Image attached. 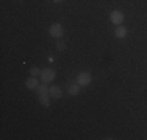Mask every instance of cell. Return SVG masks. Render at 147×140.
<instances>
[{"label": "cell", "instance_id": "obj_2", "mask_svg": "<svg viewBox=\"0 0 147 140\" xmlns=\"http://www.w3.org/2000/svg\"><path fill=\"white\" fill-rule=\"evenodd\" d=\"M41 81L45 83V84H50L53 81L55 78H57V72H55L53 69H44L42 72H41Z\"/></svg>", "mask_w": 147, "mask_h": 140}, {"label": "cell", "instance_id": "obj_8", "mask_svg": "<svg viewBox=\"0 0 147 140\" xmlns=\"http://www.w3.org/2000/svg\"><path fill=\"white\" fill-rule=\"evenodd\" d=\"M80 90H82V86H80L78 83H75V84H71V86H69L67 92H69V95H71V97H77L80 93Z\"/></svg>", "mask_w": 147, "mask_h": 140}, {"label": "cell", "instance_id": "obj_12", "mask_svg": "<svg viewBox=\"0 0 147 140\" xmlns=\"http://www.w3.org/2000/svg\"><path fill=\"white\" fill-rule=\"evenodd\" d=\"M57 50H59V51H64V50H66V44H64L61 39L57 41Z\"/></svg>", "mask_w": 147, "mask_h": 140}, {"label": "cell", "instance_id": "obj_7", "mask_svg": "<svg viewBox=\"0 0 147 140\" xmlns=\"http://www.w3.org/2000/svg\"><path fill=\"white\" fill-rule=\"evenodd\" d=\"M127 34H128V30L124 25H117L116 28H114V36H116L117 39H125Z\"/></svg>", "mask_w": 147, "mask_h": 140}, {"label": "cell", "instance_id": "obj_3", "mask_svg": "<svg viewBox=\"0 0 147 140\" xmlns=\"http://www.w3.org/2000/svg\"><path fill=\"white\" fill-rule=\"evenodd\" d=\"M77 83L82 87L89 86V84L92 83V75H91L89 72H80L78 75H77Z\"/></svg>", "mask_w": 147, "mask_h": 140}, {"label": "cell", "instance_id": "obj_1", "mask_svg": "<svg viewBox=\"0 0 147 140\" xmlns=\"http://www.w3.org/2000/svg\"><path fill=\"white\" fill-rule=\"evenodd\" d=\"M49 34L52 37H55V39H61L63 34H64V28H63L61 23H52L49 27Z\"/></svg>", "mask_w": 147, "mask_h": 140}, {"label": "cell", "instance_id": "obj_10", "mask_svg": "<svg viewBox=\"0 0 147 140\" xmlns=\"http://www.w3.org/2000/svg\"><path fill=\"white\" fill-rule=\"evenodd\" d=\"M50 95H39V103L42 104L44 107H49L50 106Z\"/></svg>", "mask_w": 147, "mask_h": 140}, {"label": "cell", "instance_id": "obj_11", "mask_svg": "<svg viewBox=\"0 0 147 140\" xmlns=\"http://www.w3.org/2000/svg\"><path fill=\"white\" fill-rule=\"evenodd\" d=\"M41 72H42V70L38 69V67H31L30 69V75L31 76H41Z\"/></svg>", "mask_w": 147, "mask_h": 140}, {"label": "cell", "instance_id": "obj_9", "mask_svg": "<svg viewBox=\"0 0 147 140\" xmlns=\"http://www.w3.org/2000/svg\"><path fill=\"white\" fill-rule=\"evenodd\" d=\"M49 89H50V87H47V84L42 83V84L38 86L36 92H38V95H49Z\"/></svg>", "mask_w": 147, "mask_h": 140}, {"label": "cell", "instance_id": "obj_13", "mask_svg": "<svg viewBox=\"0 0 147 140\" xmlns=\"http://www.w3.org/2000/svg\"><path fill=\"white\" fill-rule=\"evenodd\" d=\"M63 0H53V3H61Z\"/></svg>", "mask_w": 147, "mask_h": 140}, {"label": "cell", "instance_id": "obj_4", "mask_svg": "<svg viewBox=\"0 0 147 140\" xmlns=\"http://www.w3.org/2000/svg\"><path fill=\"white\" fill-rule=\"evenodd\" d=\"M110 22L113 23V25H122L124 23V13L119 11V9H114V11L110 13Z\"/></svg>", "mask_w": 147, "mask_h": 140}, {"label": "cell", "instance_id": "obj_6", "mask_svg": "<svg viewBox=\"0 0 147 140\" xmlns=\"http://www.w3.org/2000/svg\"><path fill=\"white\" fill-rule=\"evenodd\" d=\"M49 95L52 98H55V100H59V98L63 97V89L59 86H50V89H49Z\"/></svg>", "mask_w": 147, "mask_h": 140}, {"label": "cell", "instance_id": "obj_5", "mask_svg": "<svg viewBox=\"0 0 147 140\" xmlns=\"http://www.w3.org/2000/svg\"><path fill=\"white\" fill-rule=\"evenodd\" d=\"M38 86H39V79H38V76H30V78H27L25 87L28 90H36Z\"/></svg>", "mask_w": 147, "mask_h": 140}]
</instances>
